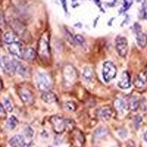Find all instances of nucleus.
<instances>
[{
  "label": "nucleus",
  "mask_w": 147,
  "mask_h": 147,
  "mask_svg": "<svg viewBox=\"0 0 147 147\" xmlns=\"http://www.w3.org/2000/svg\"><path fill=\"white\" fill-rule=\"evenodd\" d=\"M49 36L47 33H44L40 37L38 45L37 53L40 60L44 62H48L50 60L51 54L49 49V41L48 39Z\"/></svg>",
  "instance_id": "nucleus-1"
},
{
  "label": "nucleus",
  "mask_w": 147,
  "mask_h": 147,
  "mask_svg": "<svg viewBox=\"0 0 147 147\" xmlns=\"http://www.w3.org/2000/svg\"><path fill=\"white\" fill-rule=\"evenodd\" d=\"M36 83L39 90L43 92L49 90L52 87V79L46 73H38L37 74Z\"/></svg>",
  "instance_id": "nucleus-2"
},
{
  "label": "nucleus",
  "mask_w": 147,
  "mask_h": 147,
  "mask_svg": "<svg viewBox=\"0 0 147 147\" xmlns=\"http://www.w3.org/2000/svg\"><path fill=\"white\" fill-rule=\"evenodd\" d=\"M117 74V69L115 64L111 61H106L104 63L102 68V76L104 80L106 82H109L113 80Z\"/></svg>",
  "instance_id": "nucleus-3"
},
{
  "label": "nucleus",
  "mask_w": 147,
  "mask_h": 147,
  "mask_svg": "<svg viewBox=\"0 0 147 147\" xmlns=\"http://www.w3.org/2000/svg\"><path fill=\"white\" fill-rule=\"evenodd\" d=\"M115 49L121 57H125L128 52V42L126 38L118 36L115 39Z\"/></svg>",
  "instance_id": "nucleus-4"
},
{
  "label": "nucleus",
  "mask_w": 147,
  "mask_h": 147,
  "mask_svg": "<svg viewBox=\"0 0 147 147\" xmlns=\"http://www.w3.org/2000/svg\"><path fill=\"white\" fill-rule=\"evenodd\" d=\"M54 130L57 133H61L65 129V120L58 115L52 116L50 119Z\"/></svg>",
  "instance_id": "nucleus-5"
},
{
  "label": "nucleus",
  "mask_w": 147,
  "mask_h": 147,
  "mask_svg": "<svg viewBox=\"0 0 147 147\" xmlns=\"http://www.w3.org/2000/svg\"><path fill=\"white\" fill-rule=\"evenodd\" d=\"M2 64L6 73L9 74L10 75L14 74L16 72V68L13 59H10V57L4 56L2 59Z\"/></svg>",
  "instance_id": "nucleus-6"
},
{
  "label": "nucleus",
  "mask_w": 147,
  "mask_h": 147,
  "mask_svg": "<svg viewBox=\"0 0 147 147\" xmlns=\"http://www.w3.org/2000/svg\"><path fill=\"white\" fill-rule=\"evenodd\" d=\"M18 95L22 102L25 104H32L33 102L34 97L32 92L29 89L22 88L18 90Z\"/></svg>",
  "instance_id": "nucleus-7"
},
{
  "label": "nucleus",
  "mask_w": 147,
  "mask_h": 147,
  "mask_svg": "<svg viewBox=\"0 0 147 147\" xmlns=\"http://www.w3.org/2000/svg\"><path fill=\"white\" fill-rule=\"evenodd\" d=\"M138 27H135L136 33V41L140 48H144L147 44V36L142 32L140 26L137 24Z\"/></svg>",
  "instance_id": "nucleus-8"
},
{
  "label": "nucleus",
  "mask_w": 147,
  "mask_h": 147,
  "mask_svg": "<svg viewBox=\"0 0 147 147\" xmlns=\"http://www.w3.org/2000/svg\"><path fill=\"white\" fill-rule=\"evenodd\" d=\"M14 60V64H15V68H16V72L19 74L20 76L23 77H28L30 76V69L27 66L25 65H24L21 62L18 61V60Z\"/></svg>",
  "instance_id": "nucleus-9"
},
{
  "label": "nucleus",
  "mask_w": 147,
  "mask_h": 147,
  "mask_svg": "<svg viewBox=\"0 0 147 147\" xmlns=\"http://www.w3.org/2000/svg\"><path fill=\"white\" fill-rule=\"evenodd\" d=\"M8 51L11 55H14L16 57H19V58H23L24 49L22 48L21 42L20 43H16V44L9 45Z\"/></svg>",
  "instance_id": "nucleus-10"
},
{
  "label": "nucleus",
  "mask_w": 147,
  "mask_h": 147,
  "mask_svg": "<svg viewBox=\"0 0 147 147\" xmlns=\"http://www.w3.org/2000/svg\"><path fill=\"white\" fill-rule=\"evenodd\" d=\"M119 87L121 89H128L131 86V78L127 71H124L121 76L120 80L118 82Z\"/></svg>",
  "instance_id": "nucleus-11"
},
{
  "label": "nucleus",
  "mask_w": 147,
  "mask_h": 147,
  "mask_svg": "<svg viewBox=\"0 0 147 147\" xmlns=\"http://www.w3.org/2000/svg\"><path fill=\"white\" fill-rule=\"evenodd\" d=\"M147 82V69L141 71L137 75L135 80V85L136 87L141 88Z\"/></svg>",
  "instance_id": "nucleus-12"
},
{
  "label": "nucleus",
  "mask_w": 147,
  "mask_h": 147,
  "mask_svg": "<svg viewBox=\"0 0 147 147\" xmlns=\"http://www.w3.org/2000/svg\"><path fill=\"white\" fill-rule=\"evenodd\" d=\"M112 115V109L110 107H103L100 108L98 111V116L101 120L106 121L110 120Z\"/></svg>",
  "instance_id": "nucleus-13"
},
{
  "label": "nucleus",
  "mask_w": 147,
  "mask_h": 147,
  "mask_svg": "<svg viewBox=\"0 0 147 147\" xmlns=\"http://www.w3.org/2000/svg\"><path fill=\"white\" fill-rule=\"evenodd\" d=\"M3 40L5 44L7 46L10 44H16V43H20V40L18 38V37L16 35L14 32H7L4 34Z\"/></svg>",
  "instance_id": "nucleus-14"
},
{
  "label": "nucleus",
  "mask_w": 147,
  "mask_h": 147,
  "mask_svg": "<svg viewBox=\"0 0 147 147\" xmlns=\"http://www.w3.org/2000/svg\"><path fill=\"white\" fill-rule=\"evenodd\" d=\"M41 99L45 103L52 104L57 102V96L54 93L47 90V91L43 92L41 94Z\"/></svg>",
  "instance_id": "nucleus-15"
},
{
  "label": "nucleus",
  "mask_w": 147,
  "mask_h": 147,
  "mask_svg": "<svg viewBox=\"0 0 147 147\" xmlns=\"http://www.w3.org/2000/svg\"><path fill=\"white\" fill-rule=\"evenodd\" d=\"M25 143L24 137L20 135H16L12 137L9 141V144L12 147H22Z\"/></svg>",
  "instance_id": "nucleus-16"
},
{
  "label": "nucleus",
  "mask_w": 147,
  "mask_h": 147,
  "mask_svg": "<svg viewBox=\"0 0 147 147\" xmlns=\"http://www.w3.org/2000/svg\"><path fill=\"white\" fill-rule=\"evenodd\" d=\"M36 52H35L34 49L31 48V47H28V48H26L25 49H24L23 58L27 60V61L31 62V61H33L35 60V57H36Z\"/></svg>",
  "instance_id": "nucleus-17"
},
{
  "label": "nucleus",
  "mask_w": 147,
  "mask_h": 147,
  "mask_svg": "<svg viewBox=\"0 0 147 147\" xmlns=\"http://www.w3.org/2000/svg\"><path fill=\"white\" fill-rule=\"evenodd\" d=\"M82 78L84 79V80L85 82H91L92 80H93V77H94V72H93L91 68L85 67V68H84L83 71H82Z\"/></svg>",
  "instance_id": "nucleus-18"
},
{
  "label": "nucleus",
  "mask_w": 147,
  "mask_h": 147,
  "mask_svg": "<svg viewBox=\"0 0 147 147\" xmlns=\"http://www.w3.org/2000/svg\"><path fill=\"white\" fill-rule=\"evenodd\" d=\"M114 105H115V109L120 113H123L124 110L127 109V104L121 99H115V102H114Z\"/></svg>",
  "instance_id": "nucleus-19"
},
{
  "label": "nucleus",
  "mask_w": 147,
  "mask_h": 147,
  "mask_svg": "<svg viewBox=\"0 0 147 147\" xmlns=\"http://www.w3.org/2000/svg\"><path fill=\"white\" fill-rule=\"evenodd\" d=\"M18 124V119L13 116V115H12L7 119V123H6V125H7V127L9 129H13L16 128V127Z\"/></svg>",
  "instance_id": "nucleus-20"
},
{
  "label": "nucleus",
  "mask_w": 147,
  "mask_h": 147,
  "mask_svg": "<svg viewBox=\"0 0 147 147\" xmlns=\"http://www.w3.org/2000/svg\"><path fill=\"white\" fill-rule=\"evenodd\" d=\"M139 105H140V103H139L138 99H137L135 97H132V99H130V100H129V107L132 111H136V110H137L138 109Z\"/></svg>",
  "instance_id": "nucleus-21"
},
{
  "label": "nucleus",
  "mask_w": 147,
  "mask_h": 147,
  "mask_svg": "<svg viewBox=\"0 0 147 147\" xmlns=\"http://www.w3.org/2000/svg\"><path fill=\"white\" fill-rule=\"evenodd\" d=\"M3 106L5 108L6 111L9 113L13 112V105H12L11 102L10 101V99H7V98H5L3 99Z\"/></svg>",
  "instance_id": "nucleus-22"
},
{
  "label": "nucleus",
  "mask_w": 147,
  "mask_h": 147,
  "mask_svg": "<svg viewBox=\"0 0 147 147\" xmlns=\"http://www.w3.org/2000/svg\"><path fill=\"white\" fill-rule=\"evenodd\" d=\"M64 108L69 112H74L77 109V105L73 102H67L64 104Z\"/></svg>",
  "instance_id": "nucleus-23"
},
{
  "label": "nucleus",
  "mask_w": 147,
  "mask_h": 147,
  "mask_svg": "<svg viewBox=\"0 0 147 147\" xmlns=\"http://www.w3.org/2000/svg\"><path fill=\"white\" fill-rule=\"evenodd\" d=\"M74 41H75V44H78L81 47H84V45H85V38L81 35H76L74 37Z\"/></svg>",
  "instance_id": "nucleus-24"
},
{
  "label": "nucleus",
  "mask_w": 147,
  "mask_h": 147,
  "mask_svg": "<svg viewBox=\"0 0 147 147\" xmlns=\"http://www.w3.org/2000/svg\"><path fill=\"white\" fill-rule=\"evenodd\" d=\"M107 133V129L102 127L97 128L95 131V135L97 136V137H102V136H105Z\"/></svg>",
  "instance_id": "nucleus-25"
},
{
  "label": "nucleus",
  "mask_w": 147,
  "mask_h": 147,
  "mask_svg": "<svg viewBox=\"0 0 147 147\" xmlns=\"http://www.w3.org/2000/svg\"><path fill=\"white\" fill-rule=\"evenodd\" d=\"M65 37H66L67 40L70 42L71 44H74L75 41H74V37H73V34L71 32H69L68 30H65Z\"/></svg>",
  "instance_id": "nucleus-26"
},
{
  "label": "nucleus",
  "mask_w": 147,
  "mask_h": 147,
  "mask_svg": "<svg viewBox=\"0 0 147 147\" xmlns=\"http://www.w3.org/2000/svg\"><path fill=\"white\" fill-rule=\"evenodd\" d=\"M141 122H142V118H141V116H140V115L136 116V118L134 119V125H135L136 129H138L140 127Z\"/></svg>",
  "instance_id": "nucleus-27"
},
{
  "label": "nucleus",
  "mask_w": 147,
  "mask_h": 147,
  "mask_svg": "<svg viewBox=\"0 0 147 147\" xmlns=\"http://www.w3.org/2000/svg\"><path fill=\"white\" fill-rule=\"evenodd\" d=\"M24 134L27 138H32L34 135V131L31 127H28L24 129Z\"/></svg>",
  "instance_id": "nucleus-28"
},
{
  "label": "nucleus",
  "mask_w": 147,
  "mask_h": 147,
  "mask_svg": "<svg viewBox=\"0 0 147 147\" xmlns=\"http://www.w3.org/2000/svg\"><path fill=\"white\" fill-rule=\"evenodd\" d=\"M6 116H7L6 110L2 104L0 103V119H5Z\"/></svg>",
  "instance_id": "nucleus-29"
},
{
  "label": "nucleus",
  "mask_w": 147,
  "mask_h": 147,
  "mask_svg": "<svg viewBox=\"0 0 147 147\" xmlns=\"http://www.w3.org/2000/svg\"><path fill=\"white\" fill-rule=\"evenodd\" d=\"M142 10H143V13H144V18L147 20V2H144V3L142 5Z\"/></svg>",
  "instance_id": "nucleus-30"
},
{
  "label": "nucleus",
  "mask_w": 147,
  "mask_h": 147,
  "mask_svg": "<svg viewBox=\"0 0 147 147\" xmlns=\"http://www.w3.org/2000/svg\"><path fill=\"white\" fill-rule=\"evenodd\" d=\"M122 134H124V137H126V136H127V130L126 129H121L120 131L119 132V135L120 136H122Z\"/></svg>",
  "instance_id": "nucleus-31"
},
{
  "label": "nucleus",
  "mask_w": 147,
  "mask_h": 147,
  "mask_svg": "<svg viewBox=\"0 0 147 147\" xmlns=\"http://www.w3.org/2000/svg\"><path fill=\"white\" fill-rule=\"evenodd\" d=\"M127 147H136L135 143L132 140H129L128 143H127Z\"/></svg>",
  "instance_id": "nucleus-32"
},
{
  "label": "nucleus",
  "mask_w": 147,
  "mask_h": 147,
  "mask_svg": "<svg viewBox=\"0 0 147 147\" xmlns=\"http://www.w3.org/2000/svg\"><path fill=\"white\" fill-rule=\"evenodd\" d=\"M63 8L65 10V11H67V5H66V0H63Z\"/></svg>",
  "instance_id": "nucleus-33"
},
{
  "label": "nucleus",
  "mask_w": 147,
  "mask_h": 147,
  "mask_svg": "<svg viewBox=\"0 0 147 147\" xmlns=\"http://www.w3.org/2000/svg\"><path fill=\"white\" fill-rule=\"evenodd\" d=\"M144 140H145V141L147 143V132L144 133Z\"/></svg>",
  "instance_id": "nucleus-34"
},
{
  "label": "nucleus",
  "mask_w": 147,
  "mask_h": 147,
  "mask_svg": "<svg viewBox=\"0 0 147 147\" xmlns=\"http://www.w3.org/2000/svg\"><path fill=\"white\" fill-rule=\"evenodd\" d=\"M22 147H30V145L28 144H27V143H25Z\"/></svg>",
  "instance_id": "nucleus-35"
},
{
  "label": "nucleus",
  "mask_w": 147,
  "mask_h": 147,
  "mask_svg": "<svg viewBox=\"0 0 147 147\" xmlns=\"http://www.w3.org/2000/svg\"><path fill=\"white\" fill-rule=\"evenodd\" d=\"M1 88H2V86H1V83H0V89H1Z\"/></svg>",
  "instance_id": "nucleus-36"
}]
</instances>
